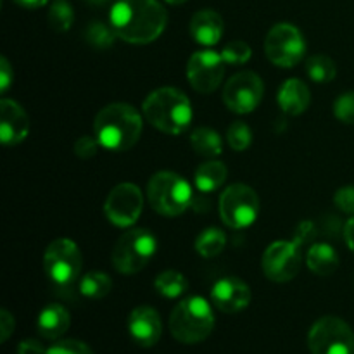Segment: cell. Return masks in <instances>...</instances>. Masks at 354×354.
<instances>
[{
  "mask_svg": "<svg viewBox=\"0 0 354 354\" xmlns=\"http://www.w3.org/2000/svg\"><path fill=\"white\" fill-rule=\"evenodd\" d=\"M109 24L121 40L145 45L161 37L168 14L158 0H116L111 7Z\"/></svg>",
  "mask_w": 354,
  "mask_h": 354,
  "instance_id": "6da1fadb",
  "label": "cell"
},
{
  "mask_svg": "<svg viewBox=\"0 0 354 354\" xmlns=\"http://www.w3.org/2000/svg\"><path fill=\"white\" fill-rule=\"evenodd\" d=\"M142 123L140 113L131 104H109L97 113L93 135L107 151H130L140 140Z\"/></svg>",
  "mask_w": 354,
  "mask_h": 354,
  "instance_id": "7a4b0ae2",
  "label": "cell"
},
{
  "mask_svg": "<svg viewBox=\"0 0 354 354\" xmlns=\"http://www.w3.org/2000/svg\"><path fill=\"white\" fill-rule=\"evenodd\" d=\"M142 113L152 127L168 135L183 133L194 118L189 97L173 86H162L149 93L142 104Z\"/></svg>",
  "mask_w": 354,
  "mask_h": 354,
  "instance_id": "3957f363",
  "label": "cell"
},
{
  "mask_svg": "<svg viewBox=\"0 0 354 354\" xmlns=\"http://www.w3.org/2000/svg\"><path fill=\"white\" fill-rule=\"evenodd\" d=\"M213 328V308L201 296L180 301L169 317V332L182 344H199L206 341Z\"/></svg>",
  "mask_w": 354,
  "mask_h": 354,
  "instance_id": "277c9868",
  "label": "cell"
},
{
  "mask_svg": "<svg viewBox=\"0 0 354 354\" xmlns=\"http://www.w3.org/2000/svg\"><path fill=\"white\" fill-rule=\"evenodd\" d=\"M147 201L161 216H180L192 203V187L178 173L159 171L149 180Z\"/></svg>",
  "mask_w": 354,
  "mask_h": 354,
  "instance_id": "5b68a950",
  "label": "cell"
},
{
  "mask_svg": "<svg viewBox=\"0 0 354 354\" xmlns=\"http://www.w3.org/2000/svg\"><path fill=\"white\" fill-rule=\"evenodd\" d=\"M158 249V241L145 228H131L118 239L113 249V265L121 275H135L147 266Z\"/></svg>",
  "mask_w": 354,
  "mask_h": 354,
  "instance_id": "8992f818",
  "label": "cell"
},
{
  "mask_svg": "<svg viewBox=\"0 0 354 354\" xmlns=\"http://www.w3.org/2000/svg\"><path fill=\"white\" fill-rule=\"evenodd\" d=\"M218 211L227 227L242 230L251 227L258 220L261 204L258 194L251 187L244 183H234L221 194Z\"/></svg>",
  "mask_w": 354,
  "mask_h": 354,
  "instance_id": "52a82bcc",
  "label": "cell"
},
{
  "mask_svg": "<svg viewBox=\"0 0 354 354\" xmlns=\"http://www.w3.org/2000/svg\"><path fill=\"white\" fill-rule=\"evenodd\" d=\"M83 256L80 248L69 239H55L47 245L44 254V270L52 283L68 287L80 279Z\"/></svg>",
  "mask_w": 354,
  "mask_h": 354,
  "instance_id": "ba28073f",
  "label": "cell"
},
{
  "mask_svg": "<svg viewBox=\"0 0 354 354\" xmlns=\"http://www.w3.org/2000/svg\"><path fill=\"white\" fill-rule=\"evenodd\" d=\"M311 354H354V332L337 317L317 320L308 334Z\"/></svg>",
  "mask_w": 354,
  "mask_h": 354,
  "instance_id": "9c48e42d",
  "label": "cell"
},
{
  "mask_svg": "<svg viewBox=\"0 0 354 354\" xmlns=\"http://www.w3.org/2000/svg\"><path fill=\"white\" fill-rule=\"evenodd\" d=\"M265 52L270 62L279 68H294L306 52V40L299 28L290 23H279L265 38Z\"/></svg>",
  "mask_w": 354,
  "mask_h": 354,
  "instance_id": "30bf717a",
  "label": "cell"
},
{
  "mask_svg": "<svg viewBox=\"0 0 354 354\" xmlns=\"http://www.w3.org/2000/svg\"><path fill=\"white\" fill-rule=\"evenodd\" d=\"M303 258H301L299 244L290 241H277L266 248L261 258V268L266 279L277 283L290 282L297 277Z\"/></svg>",
  "mask_w": 354,
  "mask_h": 354,
  "instance_id": "8fae6325",
  "label": "cell"
},
{
  "mask_svg": "<svg viewBox=\"0 0 354 354\" xmlns=\"http://www.w3.org/2000/svg\"><path fill=\"white\" fill-rule=\"evenodd\" d=\"M263 93V80L252 71H241L225 83L223 102L232 113L248 114L259 106Z\"/></svg>",
  "mask_w": 354,
  "mask_h": 354,
  "instance_id": "7c38bea8",
  "label": "cell"
},
{
  "mask_svg": "<svg viewBox=\"0 0 354 354\" xmlns=\"http://www.w3.org/2000/svg\"><path fill=\"white\" fill-rule=\"evenodd\" d=\"M144 209L142 190L133 183H120L107 196L104 204L106 218L120 228H128L140 218Z\"/></svg>",
  "mask_w": 354,
  "mask_h": 354,
  "instance_id": "4fadbf2b",
  "label": "cell"
},
{
  "mask_svg": "<svg viewBox=\"0 0 354 354\" xmlns=\"http://www.w3.org/2000/svg\"><path fill=\"white\" fill-rule=\"evenodd\" d=\"M225 64L221 54L214 50H197L187 62V80L199 93H213L221 85L225 76Z\"/></svg>",
  "mask_w": 354,
  "mask_h": 354,
  "instance_id": "5bb4252c",
  "label": "cell"
},
{
  "mask_svg": "<svg viewBox=\"0 0 354 354\" xmlns=\"http://www.w3.org/2000/svg\"><path fill=\"white\" fill-rule=\"evenodd\" d=\"M211 303L227 315L239 313L251 303V289L237 277H225L211 289Z\"/></svg>",
  "mask_w": 354,
  "mask_h": 354,
  "instance_id": "9a60e30c",
  "label": "cell"
},
{
  "mask_svg": "<svg viewBox=\"0 0 354 354\" xmlns=\"http://www.w3.org/2000/svg\"><path fill=\"white\" fill-rule=\"evenodd\" d=\"M30 133L26 111L12 99L0 100V140L3 145H17Z\"/></svg>",
  "mask_w": 354,
  "mask_h": 354,
  "instance_id": "2e32d148",
  "label": "cell"
},
{
  "mask_svg": "<svg viewBox=\"0 0 354 354\" xmlns=\"http://www.w3.org/2000/svg\"><path fill=\"white\" fill-rule=\"evenodd\" d=\"M128 332L135 344L152 348L159 342L162 334V322L158 311L151 306H138L128 317Z\"/></svg>",
  "mask_w": 354,
  "mask_h": 354,
  "instance_id": "e0dca14e",
  "label": "cell"
},
{
  "mask_svg": "<svg viewBox=\"0 0 354 354\" xmlns=\"http://www.w3.org/2000/svg\"><path fill=\"white\" fill-rule=\"evenodd\" d=\"M223 17L211 9H203L196 12L190 19V37L201 45H216L223 37Z\"/></svg>",
  "mask_w": 354,
  "mask_h": 354,
  "instance_id": "ac0fdd59",
  "label": "cell"
},
{
  "mask_svg": "<svg viewBox=\"0 0 354 354\" xmlns=\"http://www.w3.org/2000/svg\"><path fill=\"white\" fill-rule=\"evenodd\" d=\"M277 102L280 109L289 116H299L310 107L311 93L306 83L299 78H290L282 83L279 93H277Z\"/></svg>",
  "mask_w": 354,
  "mask_h": 354,
  "instance_id": "d6986e66",
  "label": "cell"
},
{
  "mask_svg": "<svg viewBox=\"0 0 354 354\" xmlns=\"http://www.w3.org/2000/svg\"><path fill=\"white\" fill-rule=\"evenodd\" d=\"M71 325V315L64 306L57 303L47 304L44 310L40 311L37 320V330L38 334L48 341H55L61 335L66 334V330Z\"/></svg>",
  "mask_w": 354,
  "mask_h": 354,
  "instance_id": "ffe728a7",
  "label": "cell"
},
{
  "mask_svg": "<svg viewBox=\"0 0 354 354\" xmlns=\"http://www.w3.org/2000/svg\"><path fill=\"white\" fill-rule=\"evenodd\" d=\"M227 175V166L221 161H218V159H211V161H206L197 166L196 173H194V183H196L197 190L209 194L223 185Z\"/></svg>",
  "mask_w": 354,
  "mask_h": 354,
  "instance_id": "44dd1931",
  "label": "cell"
},
{
  "mask_svg": "<svg viewBox=\"0 0 354 354\" xmlns=\"http://www.w3.org/2000/svg\"><path fill=\"white\" fill-rule=\"evenodd\" d=\"M306 265L317 275H332L339 268V254L330 244L320 242L310 248L306 254Z\"/></svg>",
  "mask_w": 354,
  "mask_h": 354,
  "instance_id": "7402d4cb",
  "label": "cell"
},
{
  "mask_svg": "<svg viewBox=\"0 0 354 354\" xmlns=\"http://www.w3.org/2000/svg\"><path fill=\"white\" fill-rule=\"evenodd\" d=\"M190 145L197 154L204 156V158H216L223 152V142L213 128H196L190 133Z\"/></svg>",
  "mask_w": 354,
  "mask_h": 354,
  "instance_id": "603a6c76",
  "label": "cell"
},
{
  "mask_svg": "<svg viewBox=\"0 0 354 354\" xmlns=\"http://www.w3.org/2000/svg\"><path fill=\"white\" fill-rule=\"evenodd\" d=\"M78 289L86 299H104L113 289V280L104 272H88L80 279Z\"/></svg>",
  "mask_w": 354,
  "mask_h": 354,
  "instance_id": "cb8c5ba5",
  "label": "cell"
},
{
  "mask_svg": "<svg viewBox=\"0 0 354 354\" xmlns=\"http://www.w3.org/2000/svg\"><path fill=\"white\" fill-rule=\"evenodd\" d=\"M154 287L166 299H176V297L183 296L187 292L189 282H187L183 273L176 272V270H166V272H161L156 277Z\"/></svg>",
  "mask_w": 354,
  "mask_h": 354,
  "instance_id": "d4e9b609",
  "label": "cell"
},
{
  "mask_svg": "<svg viewBox=\"0 0 354 354\" xmlns=\"http://www.w3.org/2000/svg\"><path fill=\"white\" fill-rule=\"evenodd\" d=\"M194 245H196V251L203 258H216V256H220L223 252L225 245H227V235L216 227L206 228V230H203L197 235L196 244Z\"/></svg>",
  "mask_w": 354,
  "mask_h": 354,
  "instance_id": "484cf974",
  "label": "cell"
},
{
  "mask_svg": "<svg viewBox=\"0 0 354 354\" xmlns=\"http://www.w3.org/2000/svg\"><path fill=\"white\" fill-rule=\"evenodd\" d=\"M47 19L52 30L57 33H66L75 23V10L68 0H52Z\"/></svg>",
  "mask_w": 354,
  "mask_h": 354,
  "instance_id": "4316f807",
  "label": "cell"
},
{
  "mask_svg": "<svg viewBox=\"0 0 354 354\" xmlns=\"http://www.w3.org/2000/svg\"><path fill=\"white\" fill-rule=\"evenodd\" d=\"M306 73L313 82L328 83L337 75V66L327 55H311L306 61Z\"/></svg>",
  "mask_w": 354,
  "mask_h": 354,
  "instance_id": "83f0119b",
  "label": "cell"
},
{
  "mask_svg": "<svg viewBox=\"0 0 354 354\" xmlns=\"http://www.w3.org/2000/svg\"><path fill=\"white\" fill-rule=\"evenodd\" d=\"M116 33L111 28V24L100 23V21H92L85 30V40L95 48H109L113 47L116 40Z\"/></svg>",
  "mask_w": 354,
  "mask_h": 354,
  "instance_id": "f1b7e54d",
  "label": "cell"
},
{
  "mask_svg": "<svg viewBox=\"0 0 354 354\" xmlns=\"http://www.w3.org/2000/svg\"><path fill=\"white\" fill-rule=\"evenodd\" d=\"M227 140L230 149H234L235 152L248 151L252 144V130L249 128V124L244 123V121H234V123L228 127Z\"/></svg>",
  "mask_w": 354,
  "mask_h": 354,
  "instance_id": "f546056e",
  "label": "cell"
},
{
  "mask_svg": "<svg viewBox=\"0 0 354 354\" xmlns=\"http://www.w3.org/2000/svg\"><path fill=\"white\" fill-rule=\"evenodd\" d=\"M252 50L249 47V44H245L244 40H232L221 50V57L227 64L230 66H241L251 59Z\"/></svg>",
  "mask_w": 354,
  "mask_h": 354,
  "instance_id": "4dcf8cb0",
  "label": "cell"
},
{
  "mask_svg": "<svg viewBox=\"0 0 354 354\" xmlns=\"http://www.w3.org/2000/svg\"><path fill=\"white\" fill-rule=\"evenodd\" d=\"M334 114L342 123L354 124V92H346L337 97L334 104Z\"/></svg>",
  "mask_w": 354,
  "mask_h": 354,
  "instance_id": "1f68e13d",
  "label": "cell"
},
{
  "mask_svg": "<svg viewBox=\"0 0 354 354\" xmlns=\"http://www.w3.org/2000/svg\"><path fill=\"white\" fill-rule=\"evenodd\" d=\"M47 354H93V351L85 342L68 339V341H57L54 346H50Z\"/></svg>",
  "mask_w": 354,
  "mask_h": 354,
  "instance_id": "d6a6232c",
  "label": "cell"
},
{
  "mask_svg": "<svg viewBox=\"0 0 354 354\" xmlns=\"http://www.w3.org/2000/svg\"><path fill=\"white\" fill-rule=\"evenodd\" d=\"M102 147L100 142L97 140V137H90V135H83L78 140L75 142V154L80 159H92L93 156L99 152V149Z\"/></svg>",
  "mask_w": 354,
  "mask_h": 354,
  "instance_id": "836d02e7",
  "label": "cell"
},
{
  "mask_svg": "<svg viewBox=\"0 0 354 354\" xmlns=\"http://www.w3.org/2000/svg\"><path fill=\"white\" fill-rule=\"evenodd\" d=\"M334 203L337 206V209H341L342 213L354 214V187L346 185L335 192Z\"/></svg>",
  "mask_w": 354,
  "mask_h": 354,
  "instance_id": "e575fe53",
  "label": "cell"
},
{
  "mask_svg": "<svg viewBox=\"0 0 354 354\" xmlns=\"http://www.w3.org/2000/svg\"><path fill=\"white\" fill-rule=\"evenodd\" d=\"M14 327H16V322H14L12 315L7 310L0 311V342H6L10 337Z\"/></svg>",
  "mask_w": 354,
  "mask_h": 354,
  "instance_id": "d590c367",
  "label": "cell"
},
{
  "mask_svg": "<svg viewBox=\"0 0 354 354\" xmlns=\"http://www.w3.org/2000/svg\"><path fill=\"white\" fill-rule=\"evenodd\" d=\"M12 80H14L12 66H10V62L7 61V57H2L0 59V90H2V93H6L7 90H9Z\"/></svg>",
  "mask_w": 354,
  "mask_h": 354,
  "instance_id": "8d00e7d4",
  "label": "cell"
},
{
  "mask_svg": "<svg viewBox=\"0 0 354 354\" xmlns=\"http://www.w3.org/2000/svg\"><path fill=\"white\" fill-rule=\"evenodd\" d=\"M17 354H47V349L37 339H26L17 346Z\"/></svg>",
  "mask_w": 354,
  "mask_h": 354,
  "instance_id": "74e56055",
  "label": "cell"
},
{
  "mask_svg": "<svg viewBox=\"0 0 354 354\" xmlns=\"http://www.w3.org/2000/svg\"><path fill=\"white\" fill-rule=\"evenodd\" d=\"M344 239H346V244H348V248L354 252V214L349 218L348 223H346Z\"/></svg>",
  "mask_w": 354,
  "mask_h": 354,
  "instance_id": "f35d334b",
  "label": "cell"
},
{
  "mask_svg": "<svg viewBox=\"0 0 354 354\" xmlns=\"http://www.w3.org/2000/svg\"><path fill=\"white\" fill-rule=\"evenodd\" d=\"M17 6L24 7V9H40V7L47 6L50 0H12Z\"/></svg>",
  "mask_w": 354,
  "mask_h": 354,
  "instance_id": "ab89813d",
  "label": "cell"
},
{
  "mask_svg": "<svg viewBox=\"0 0 354 354\" xmlns=\"http://www.w3.org/2000/svg\"><path fill=\"white\" fill-rule=\"evenodd\" d=\"M85 2H88L90 6H106L111 0H85Z\"/></svg>",
  "mask_w": 354,
  "mask_h": 354,
  "instance_id": "60d3db41",
  "label": "cell"
},
{
  "mask_svg": "<svg viewBox=\"0 0 354 354\" xmlns=\"http://www.w3.org/2000/svg\"><path fill=\"white\" fill-rule=\"evenodd\" d=\"M168 3H171V6H180V3H185L187 0H166Z\"/></svg>",
  "mask_w": 354,
  "mask_h": 354,
  "instance_id": "b9f144b4",
  "label": "cell"
}]
</instances>
